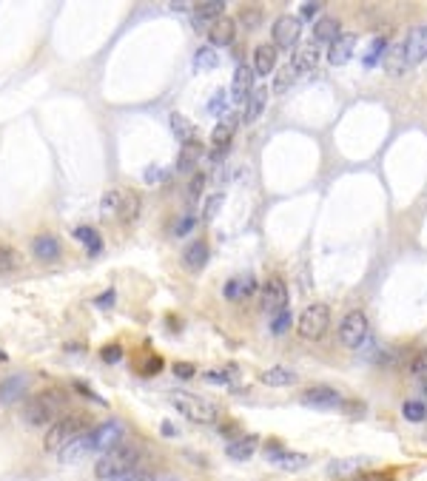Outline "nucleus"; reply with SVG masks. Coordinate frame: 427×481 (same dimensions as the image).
I'll use <instances>...</instances> for the list:
<instances>
[{"label": "nucleus", "instance_id": "obj_18", "mask_svg": "<svg viewBox=\"0 0 427 481\" xmlns=\"http://www.w3.org/2000/svg\"><path fill=\"white\" fill-rule=\"evenodd\" d=\"M276 71V49L271 43H263L254 49V75L256 77H268Z\"/></svg>", "mask_w": 427, "mask_h": 481}, {"label": "nucleus", "instance_id": "obj_49", "mask_svg": "<svg viewBox=\"0 0 427 481\" xmlns=\"http://www.w3.org/2000/svg\"><path fill=\"white\" fill-rule=\"evenodd\" d=\"M225 97H228V94H225L222 88H220V91H213V100L208 103V111H220V109H222V100H225Z\"/></svg>", "mask_w": 427, "mask_h": 481}, {"label": "nucleus", "instance_id": "obj_26", "mask_svg": "<svg viewBox=\"0 0 427 481\" xmlns=\"http://www.w3.org/2000/svg\"><path fill=\"white\" fill-rule=\"evenodd\" d=\"M342 35V23L336 17H319L314 23V43H334Z\"/></svg>", "mask_w": 427, "mask_h": 481}, {"label": "nucleus", "instance_id": "obj_28", "mask_svg": "<svg viewBox=\"0 0 427 481\" xmlns=\"http://www.w3.org/2000/svg\"><path fill=\"white\" fill-rule=\"evenodd\" d=\"M169 123H171V131H174V137L182 142H194V137H197V126L188 120L185 114H180V111H174L171 117H169Z\"/></svg>", "mask_w": 427, "mask_h": 481}, {"label": "nucleus", "instance_id": "obj_33", "mask_svg": "<svg viewBox=\"0 0 427 481\" xmlns=\"http://www.w3.org/2000/svg\"><path fill=\"white\" fill-rule=\"evenodd\" d=\"M236 23H243V26L248 32L259 29V23H263V9H256V6H245L240 9V15H236Z\"/></svg>", "mask_w": 427, "mask_h": 481}, {"label": "nucleus", "instance_id": "obj_42", "mask_svg": "<svg viewBox=\"0 0 427 481\" xmlns=\"http://www.w3.org/2000/svg\"><path fill=\"white\" fill-rule=\"evenodd\" d=\"M225 202V197L222 194H211L208 200H205V208H202V223H211L213 216L220 214V205Z\"/></svg>", "mask_w": 427, "mask_h": 481}, {"label": "nucleus", "instance_id": "obj_2", "mask_svg": "<svg viewBox=\"0 0 427 481\" xmlns=\"http://www.w3.org/2000/svg\"><path fill=\"white\" fill-rule=\"evenodd\" d=\"M60 416H63V396L55 390L37 393L23 404V422L29 427H46V424L52 427Z\"/></svg>", "mask_w": 427, "mask_h": 481}, {"label": "nucleus", "instance_id": "obj_35", "mask_svg": "<svg viewBox=\"0 0 427 481\" xmlns=\"http://www.w3.org/2000/svg\"><path fill=\"white\" fill-rule=\"evenodd\" d=\"M23 388H26V379H23V376H15V379H9V381L0 384V399H3V402H12V399H17V396L23 393Z\"/></svg>", "mask_w": 427, "mask_h": 481}, {"label": "nucleus", "instance_id": "obj_37", "mask_svg": "<svg viewBox=\"0 0 427 481\" xmlns=\"http://www.w3.org/2000/svg\"><path fill=\"white\" fill-rule=\"evenodd\" d=\"M294 80H296V77H294V71H291L288 66L276 68V71H274V94H282V91H288Z\"/></svg>", "mask_w": 427, "mask_h": 481}, {"label": "nucleus", "instance_id": "obj_7", "mask_svg": "<svg viewBox=\"0 0 427 481\" xmlns=\"http://www.w3.org/2000/svg\"><path fill=\"white\" fill-rule=\"evenodd\" d=\"M370 333V322L365 317V310H350L339 322V342L345 348H359Z\"/></svg>", "mask_w": 427, "mask_h": 481}, {"label": "nucleus", "instance_id": "obj_19", "mask_svg": "<svg viewBox=\"0 0 427 481\" xmlns=\"http://www.w3.org/2000/svg\"><path fill=\"white\" fill-rule=\"evenodd\" d=\"M265 106H268V88H265V86H254V91L248 94V100H245L243 123H256V120L263 117Z\"/></svg>", "mask_w": 427, "mask_h": 481}, {"label": "nucleus", "instance_id": "obj_40", "mask_svg": "<svg viewBox=\"0 0 427 481\" xmlns=\"http://www.w3.org/2000/svg\"><path fill=\"white\" fill-rule=\"evenodd\" d=\"M401 413H405L408 422H424V419H427V407H424L421 402H405Z\"/></svg>", "mask_w": 427, "mask_h": 481}, {"label": "nucleus", "instance_id": "obj_11", "mask_svg": "<svg viewBox=\"0 0 427 481\" xmlns=\"http://www.w3.org/2000/svg\"><path fill=\"white\" fill-rule=\"evenodd\" d=\"M256 291H259L256 276H254V274H240V276H234V279L225 282L222 296H225L228 302H245V299H251Z\"/></svg>", "mask_w": 427, "mask_h": 481}, {"label": "nucleus", "instance_id": "obj_13", "mask_svg": "<svg viewBox=\"0 0 427 481\" xmlns=\"http://www.w3.org/2000/svg\"><path fill=\"white\" fill-rule=\"evenodd\" d=\"M302 404L307 407H339L342 404V393L328 388V384H316V388H307L302 396H299Z\"/></svg>", "mask_w": 427, "mask_h": 481}, {"label": "nucleus", "instance_id": "obj_23", "mask_svg": "<svg viewBox=\"0 0 427 481\" xmlns=\"http://www.w3.org/2000/svg\"><path fill=\"white\" fill-rule=\"evenodd\" d=\"M91 453V444H88V430L83 433V436H77V439H71L57 455H60V462L63 464H77V462H83L86 455Z\"/></svg>", "mask_w": 427, "mask_h": 481}, {"label": "nucleus", "instance_id": "obj_16", "mask_svg": "<svg viewBox=\"0 0 427 481\" xmlns=\"http://www.w3.org/2000/svg\"><path fill=\"white\" fill-rule=\"evenodd\" d=\"M319 63V52H316V46H299V49L294 52L288 68L294 71V77H305L307 71H314Z\"/></svg>", "mask_w": 427, "mask_h": 481}, {"label": "nucleus", "instance_id": "obj_45", "mask_svg": "<svg viewBox=\"0 0 427 481\" xmlns=\"http://www.w3.org/2000/svg\"><path fill=\"white\" fill-rule=\"evenodd\" d=\"M100 356H103V362H120V359H123V348L120 345H106L100 350Z\"/></svg>", "mask_w": 427, "mask_h": 481}, {"label": "nucleus", "instance_id": "obj_8", "mask_svg": "<svg viewBox=\"0 0 427 481\" xmlns=\"http://www.w3.org/2000/svg\"><path fill=\"white\" fill-rule=\"evenodd\" d=\"M299 35H302V20L296 15H282L271 26V40L276 49H294L299 43Z\"/></svg>", "mask_w": 427, "mask_h": 481}, {"label": "nucleus", "instance_id": "obj_1", "mask_svg": "<svg viewBox=\"0 0 427 481\" xmlns=\"http://www.w3.org/2000/svg\"><path fill=\"white\" fill-rule=\"evenodd\" d=\"M140 205H142V200L131 188H108L103 194V200H100V211H103L106 220H117L123 225L137 223Z\"/></svg>", "mask_w": 427, "mask_h": 481}, {"label": "nucleus", "instance_id": "obj_25", "mask_svg": "<svg viewBox=\"0 0 427 481\" xmlns=\"http://www.w3.org/2000/svg\"><path fill=\"white\" fill-rule=\"evenodd\" d=\"M256 436H240V439H234V442H228L225 444V455L228 459H234V462H248L251 455L256 453Z\"/></svg>", "mask_w": 427, "mask_h": 481}, {"label": "nucleus", "instance_id": "obj_52", "mask_svg": "<svg viewBox=\"0 0 427 481\" xmlns=\"http://www.w3.org/2000/svg\"><path fill=\"white\" fill-rule=\"evenodd\" d=\"M362 481H390V475H385V473H373V475H365Z\"/></svg>", "mask_w": 427, "mask_h": 481}, {"label": "nucleus", "instance_id": "obj_46", "mask_svg": "<svg viewBox=\"0 0 427 481\" xmlns=\"http://www.w3.org/2000/svg\"><path fill=\"white\" fill-rule=\"evenodd\" d=\"M194 216H185V220H180L177 225H174V236H185V234H191V228H194Z\"/></svg>", "mask_w": 427, "mask_h": 481}, {"label": "nucleus", "instance_id": "obj_4", "mask_svg": "<svg viewBox=\"0 0 427 481\" xmlns=\"http://www.w3.org/2000/svg\"><path fill=\"white\" fill-rule=\"evenodd\" d=\"M171 404L177 411L194 424H213L220 419V407L202 399V396H191V393H174L171 396Z\"/></svg>", "mask_w": 427, "mask_h": 481}, {"label": "nucleus", "instance_id": "obj_38", "mask_svg": "<svg viewBox=\"0 0 427 481\" xmlns=\"http://www.w3.org/2000/svg\"><path fill=\"white\" fill-rule=\"evenodd\" d=\"M291 325H294V317L288 314V308H285V310H279V314H274V319H271V333H274V336H282Z\"/></svg>", "mask_w": 427, "mask_h": 481}, {"label": "nucleus", "instance_id": "obj_9", "mask_svg": "<svg viewBox=\"0 0 427 481\" xmlns=\"http://www.w3.org/2000/svg\"><path fill=\"white\" fill-rule=\"evenodd\" d=\"M259 305L268 314H279V310L288 308V285H285L279 276H271L263 287H259Z\"/></svg>", "mask_w": 427, "mask_h": 481}, {"label": "nucleus", "instance_id": "obj_20", "mask_svg": "<svg viewBox=\"0 0 427 481\" xmlns=\"http://www.w3.org/2000/svg\"><path fill=\"white\" fill-rule=\"evenodd\" d=\"M32 254L40 259V262H55L60 259V243L55 234H37L32 239Z\"/></svg>", "mask_w": 427, "mask_h": 481}, {"label": "nucleus", "instance_id": "obj_10", "mask_svg": "<svg viewBox=\"0 0 427 481\" xmlns=\"http://www.w3.org/2000/svg\"><path fill=\"white\" fill-rule=\"evenodd\" d=\"M123 436V424L120 422H106L100 427L88 430V444H91V453H106L111 447H117Z\"/></svg>", "mask_w": 427, "mask_h": 481}, {"label": "nucleus", "instance_id": "obj_15", "mask_svg": "<svg viewBox=\"0 0 427 481\" xmlns=\"http://www.w3.org/2000/svg\"><path fill=\"white\" fill-rule=\"evenodd\" d=\"M353 49H356V35L353 32H342L334 43L328 46V63L330 66H345L353 57Z\"/></svg>", "mask_w": 427, "mask_h": 481}, {"label": "nucleus", "instance_id": "obj_30", "mask_svg": "<svg viewBox=\"0 0 427 481\" xmlns=\"http://www.w3.org/2000/svg\"><path fill=\"white\" fill-rule=\"evenodd\" d=\"M182 262L188 268H194V271H200L205 262H208V245L202 243V239H197V243H191L185 248V254H182Z\"/></svg>", "mask_w": 427, "mask_h": 481}, {"label": "nucleus", "instance_id": "obj_47", "mask_svg": "<svg viewBox=\"0 0 427 481\" xmlns=\"http://www.w3.org/2000/svg\"><path fill=\"white\" fill-rule=\"evenodd\" d=\"M322 12V3H305L302 12H299V20H307V17H316Z\"/></svg>", "mask_w": 427, "mask_h": 481}, {"label": "nucleus", "instance_id": "obj_17", "mask_svg": "<svg viewBox=\"0 0 427 481\" xmlns=\"http://www.w3.org/2000/svg\"><path fill=\"white\" fill-rule=\"evenodd\" d=\"M251 91H254V71H251V66H236L234 80H231V97H234V103H245Z\"/></svg>", "mask_w": 427, "mask_h": 481}, {"label": "nucleus", "instance_id": "obj_36", "mask_svg": "<svg viewBox=\"0 0 427 481\" xmlns=\"http://www.w3.org/2000/svg\"><path fill=\"white\" fill-rule=\"evenodd\" d=\"M388 52V37H376L373 43H370V49H368V55H365V68H373L376 63H379V57H382Z\"/></svg>", "mask_w": 427, "mask_h": 481}, {"label": "nucleus", "instance_id": "obj_39", "mask_svg": "<svg viewBox=\"0 0 427 481\" xmlns=\"http://www.w3.org/2000/svg\"><path fill=\"white\" fill-rule=\"evenodd\" d=\"M410 373H413L419 381H427V348H421V350L413 356V362H410Z\"/></svg>", "mask_w": 427, "mask_h": 481}, {"label": "nucleus", "instance_id": "obj_14", "mask_svg": "<svg viewBox=\"0 0 427 481\" xmlns=\"http://www.w3.org/2000/svg\"><path fill=\"white\" fill-rule=\"evenodd\" d=\"M225 15V0H205V3L194 6V29L208 32L213 26V20H220Z\"/></svg>", "mask_w": 427, "mask_h": 481}, {"label": "nucleus", "instance_id": "obj_3", "mask_svg": "<svg viewBox=\"0 0 427 481\" xmlns=\"http://www.w3.org/2000/svg\"><path fill=\"white\" fill-rule=\"evenodd\" d=\"M137 459H140L137 447H131V444H117V447H111V450H106V453L100 455L97 464H94V473H97V478L108 481V478H114V475H123V473H129V470H137Z\"/></svg>", "mask_w": 427, "mask_h": 481}, {"label": "nucleus", "instance_id": "obj_22", "mask_svg": "<svg viewBox=\"0 0 427 481\" xmlns=\"http://www.w3.org/2000/svg\"><path fill=\"white\" fill-rule=\"evenodd\" d=\"M296 370L285 368V365H274V368H265L259 373V381L268 384V388H288V384H296Z\"/></svg>", "mask_w": 427, "mask_h": 481}, {"label": "nucleus", "instance_id": "obj_51", "mask_svg": "<svg viewBox=\"0 0 427 481\" xmlns=\"http://www.w3.org/2000/svg\"><path fill=\"white\" fill-rule=\"evenodd\" d=\"M114 299H117V294H114V291H106V294L97 299V308H108V305H114Z\"/></svg>", "mask_w": 427, "mask_h": 481}, {"label": "nucleus", "instance_id": "obj_6", "mask_svg": "<svg viewBox=\"0 0 427 481\" xmlns=\"http://www.w3.org/2000/svg\"><path fill=\"white\" fill-rule=\"evenodd\" d=\"M86 433V419L83 416H77V413H71V416H60L52 427H49V433H46V439H43V447L46 450H55V453H60L71 439H77V436H83Z\"/></svg>", "mask_w": 427, "mask_h": 481}, {"label": "nucleus", "instance_id": "obj_43", "mask_svg": "<svg viewBox=\"0 0 427 481\" xmlns=\"http://www.w3.org/2000/svg\"><path fill=\"white\" fill-rule=\"evenodd\" d=\"M108 481H157L151 473H142V470H129V473H123V475H114V478H108Z\"/></svg>", "mask_w": 427, "mask_h": 481}, {"label": "nucleus", "instance_id": "obj_12", "mask_svg": "<svg viewBox=\"0 0 427 481\" xmlns=\"http://www.w3.org/2000/svg\"><path fill=\"white\" fill-rule=\"evenodd\" d=\"M401 49H405V60L408 66H419L427 60V26H416L410 29V35L405 37L401 43Z\"/></svg>", "mask_w": 427, "mask_h": 481}, {"label": "nucleus", "instance_id": "obj_29", "mask_svg": "<svg viewBox=\"0 0 427 481\" xmlns=\"http://www.w3.org/2000/svg\"><path fill=\"white\" fill-rule=\"evenodd\" d=\"M385 71L390 77H399L408 71V60H405V49L401 46H393V49L385 52Z\"/></svg>", "mask_w": 427, "mask_h": 481}, {"label": "nucleus", "instance_id": "obj_24", "mask_svg": "<svg viewBox=\"0 0 427 481\" xmlns=\"http://www.w3.org/2000/svg\"><path fill=\"white\" fill-rule=\"evenodd\" d=\"M268 462L271 464H279V467H285V470H302V467H307V455H302V453H285L282 447H271L268 450Z\"/></svg>", "mask_w": 427, "mask_h": 481}, {"label": "nucleus", "instance_id": "obj_27", "mask_svg": "<svg viewBox=\"0 0 427 481\" xmlns=\"http://www.w3.org/2000/svg\"><path fill=\"white\" fill-rule=\"evenodd\" d=\"M205 157V149H202V142H185L180 157H177V171H191V168Z\"/></svg>", "mask_w": 427, "mask_h": 481}, {"label": "nucleus", "instance_id": "obj_48", "mask_svg": "<svg viewBox=\"0 0 427 481\" xmlns=\"http://www.w3.org/2000/svg\"><path fill=\"white\" fill-rule=\"evenodd\" d=\"M174 373H177L180 379H191V376H194V365L180 362V365H174Z\"/></svg>", "mask_w": 427, "mask_h": 481}, {"label": "nucleus", "instance_id": "obj_5", "mask_svg": "<svg viewBox=\"0 0 427 481\" xmlns=\"http://www.w3.org/2000/svg\"><path fill=\"white\" fill-rule=\"evenodd\" d=\"M328 328H330V308L325 302L307 305L299 314V319H296V330H299L302 339H307V342L322 339V336L328 333Z\"/></svg>", "mask_w": 427, "mask_h": 481}, {"label": "nucleus", "instance_id": "obj_21", "mask_svg": "<svg viewBox=\"0 0 427 481\" xmlns=\"http://www.w3.org/2000/svg\"><path fill=\"white\" fill-rule=\"evenodd\" d=\"M236 37V20L234 17H220V20H213V26L208 29V40L213 46H231Z\"/></svg>", "mask_w": 427, "mask_h": 481}, {"label": "nucleus", "instance_id": "obj_50", "mask_svg": "<svg viewBox=\"0 0 427 481\" xmlns=\"http://www.w3.org/2000/svg\"><path fill=\"white\" fill-rule=\"evenodd\" d=\"M359 464H362V459H353V462H339V464H334L330 470H334V473H348V470H356Z\"/></svg>", "mask_w": 427, "mask_h": 481}, {"label": "nucleus", "instance_id": "obj_41", "mask_svg": "<svg viewBox=\"0 0 427 481\" xmlns=\"http://www.w3.org/2000/svg\"><path fill=\"white\" fill-rule=\"evenodd\" d=\"M15 268H17V254L12 248H6V245H0V276L12 274Z\"/></svg>", "mask_w": 427, "mask_h": 481}, {"label": "nucleus", "instance_id": "obj_32", "mask_svg": "<svg viewBox=\"0 0 427 481\" xmlns=\"http://www.w3.org/2000/svg\"><path fill=\"white\" fill-rule=\"evenodd\" d=\"M220 66V55L217 49H211V46H202V49L194 55V68L197 71H213Z\"/></svg>", "mask_w": 427, "mask_h": 481}, {"label": "nucleus", "instance_id": "obj_34", "mask_svg": "<svg viewBox=\"0 0 427 481\" xmlns=\"http://www.w3.org/2000/svg\"><path fill=\"white\" fill-rule=\"evenodd\" d=\"M205 379L220 381V384H236L240 381V370H236V365H228V368H220V370H208Z\"/></svg>", "mask_w": 427, "mask_h": 481}, {"label": "nucleus", "instance_id": "obj_31", "mask_svg": "<svg viewBox=\"0 0 427 481\" xmlns=\"http://www.w3.org/2000/svg\"><path fill=\"white\" fill-rule=\"evenodd\" d=\"M75 239H80V243L86 245V251H88L91 256H97V254L103 251V239H100V234L94 231V228H88V225L75 228Z\"/></svg>", "mask_w": 427, "mask_h": 481}, {"label": "nucleus", "instance_id": "obj_44", "mask_svg": "<svg viewBox=\"0 0 427 481\" xmlns=\"http://www.w3.org/2000/svg\"><path fill=\"white\" fill-rule=\"evenodd\" d=\"M202 185H205V174H202V171H197V174L191 177V182H188V197L197 200V197L202 194Z\"/></svg>", "mask_w": 427, "mask_h": 481}]
</instances>
